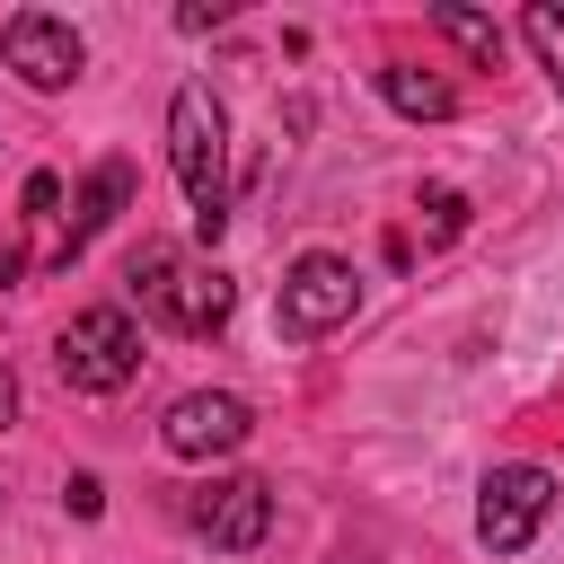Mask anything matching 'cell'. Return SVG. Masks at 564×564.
<instances>
[{"mask_svg": "<svg viewBox=\"0 0 564 564\" xmlns=\"http://www.w3.org/2000/svg\"><path fill=\"white\" fill-rule=\"evenodd\" d=\"M167 159H176V185H185V212H194V238L212 247L229 229V115L203 79H185L167 97Z\"/></svg>", "mask_w": 564, "mask_h": 564, "instance_id": "6da1fadb", "label": "cell"}, {"mask_svg": "<svg viewBox=\"0 0 564 564\" xmlns=\"http://www.w3.org/2000/svg\"><path fill=\"white\" fill-rule=\"evenodd\" d=\"M132 300L141 317H159L167 335H220L229 308H238V282L203 256H176V247H141L132 256Z\"/></svg>", "mask_w": 564, "mask_h": 564, "instance_id": "7a4b0ae2", "label": "cell"}, {"mask_svg": "<svg viewBox=\"0 0 564 564\" xmlns=\"http://www.w3.org/2000/svg\"><path fill=\"white\" fill-rule=\"evenodd\" d=\"M361 308V273L344 264V256H326V247H308L291 273H282V300H273V326L291 335V344H317V335H335L344 317Z\"/></svg>", "mask_w": 564, "mask_h": 564, "instance_id": "3957f363", "label": "cell"}, {"mask_svg": "<svg viewBox=\"0 0 564 564\" xmlns=\"http://www.w3.org/2000/svg\"><path fill=\"white\" fill-rule=\"evenodd\" d=\"M53 361H62V379H70L79 397H115V388L141 370V326H132L123 308H79V317L62 326V344H53Z\"/></svg>", "mask_w": 564, "mask_h": 564, "instance_id": "277c9868", "label": "cell"}, {"mask_svg": "<svg viewBox=\"0 0 564 564\" xmlns=\"http://www.w3.org/2000/svg\"><path fill=\"white\" fill-rule=\"evenodd\" d=\"M546 511H555V476L529 467V458H511V467H494L476 485V546L485 555H520L546 529Z\"/></svg>", "mask_w": 564, "mask_h": 564, "instance_id": "5b68a950", "label": "cell"}, {"mask_svg": "<svg viewBox=\"0 0 564 564\" xmlns=\"http://www.w3.org/2000/svg\"><path fill=\"white\" fill-rule=\"evenodd\" d=\"M0 62H9L35 97H62V88L88 70V44H79L70 18H53V9H18V18L0 26Z\"/></svg>", "mask_w": 564, "mask_h": 564, "instance_id": "8992f818", "label": "cell"}, {"mask_svg": "<svg viewBox=\"0 0 564 564\" xmlns=\"http://www.w3.org/2000/svg\"><path fill=\"white\" fill-rule=\"evenodd\" d=\"M247 432H256V405L229 397V388H185V397L159 414L167 458H229V449H247Z\"/></svg>", "mask_w": 564, "mask_h": 564, "instance_id": "52a82bcc", "label": "cell"}, {"mask_svg": "<svg viewBox=\"0 0 564 564\" xmlns=\"http://www.w3.org/2000/svg\"><path fill=\"white\" fill-rule=\"evenodd\" d=\"M185 520H194L212 546L247 555V546H264V529H273V485H264V476H220V485H203V494L185 502Z\"/></svg>", "mask_w": 564, "mask_h": 564, "instance_id": "ba28073f", "label": "cell"}, {"mask_svg": "<svg viewBox=\"0 0 564 564\" xmlns=\"http://www.w3.org/2000/svg\"><path fill=\"white\" fill-rule=\"evenodd\" d=\"M123 203H132V167H123V159H97V176H88V185H79V203H70L79 220L62 229L53 264H70V256H79V247H88V238H97V229H106V220L123 212Z\"/></svg>", "mask_w": 564, "mask_h": 564, "instance_id": "9c48e42d", "label": "cell"}, {"mask_svg": "<svg viewBox=\"0 0 564 564\" xmlns=\"http://www.w3.org/2000/svg\"><path fill=\"white\" fill-rule=\"evenodd\" d=\"M379 97H388L397 115H414V123H441V115H458V88H449L441 70H414V62H388V70H379Z\"/></svg>", "mask_w": 564, "mask_h": 564, "instance_id": "30bf717a", "label": "cell"}, {"mask_svg": "<svg viewBox=\"0 0 564 564\" xmlns=\"http://www.w3.org/2000/svg\"><path fill=\"white\" fill-rule=\"evenodd\" d=\"M432 26L458 44V53H476V62H502V26L494 18H476V9H458V0H441L432 9Z\"/></svg>", "mask_w": 564, "mask_h": 564, "instance_id": "8fae6325", "label": "cell"}, {"mask_svg": "<svg viewBox=\"0 0 564 564\" xmlns=\"http://www.w3.org/2000/svg\"><path fill=\"white\" fill-rule=\"evenodd\" d=\"M520 35H529V53H538V70L555 79V97H564V9L555 0H529V18H520Z\"/></svg>", "mask_w": 564, "mask_h": 564, "instance_id": "7c38bea8", "label": "cell"}, {"mask_svg": "<svg viewBox=\"0 0 564 564\" xmlns=\"http://www.w3.org/2000/svg\"><path fill=\"white\" fill-rule=\"evenodd\" d=\"M423 212H432V247H449V238L467 229V194H449V185H432V194H423Z\"/></svg>", "mask_w": 564, "mask_h": 564, "instance_id": "4fadbf2b", "label": "cell"}, {"mask_svg": "<svg viewBox=\"0 0 564 564\" xmlns=\"http://www.w3.org/2000/svg\"><path fill=\"white\" fill-rule=\"evenodd\" d=\"M53 212H62V176H26V220L53 229Z\"/></svg>", "mask_w": 564, "mask_h": 564, "instance_id": "5bb4252c", "label": "cell"}, {"mask_svg": "<svg viewBox=\"0 0 564 564\" xmlns=\"http://www.w3.org/2000/svg\"><path fill=\"white\" fill-rule=\"evenodd\" d=\"M62 494H70V511H79V520H97V502H106V485H97V476H70Z\"/></svg>", "mask_w": 564, "mask_h": 564, "instance_id": "9a60e30c", "label": "cell"}, {"mask_svg": "<svg viewBox=\"0 0 564 564\" xmlns=\"http://www.w3.org/2000/svg\"><path fill=\"white\" fill-rule=\"evenodd\" d=\"M18 423V379H9V361H0V432Z\"/></svg>", "mask_w": 564, "mask_h": 564, "instance_id": "2e32d148", "label": "cell"}]
</instances>
